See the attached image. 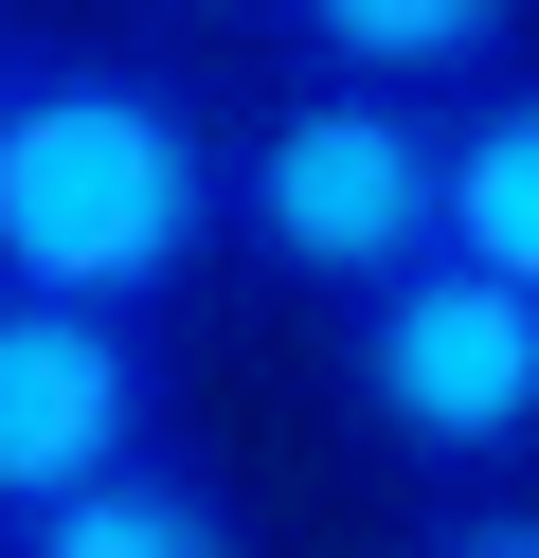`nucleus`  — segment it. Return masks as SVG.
<instances>
[{
    "label": "nucleus",
    "instance_id": "f257e3e1",
    "mask_svg": "<svg viewBox=\"0 0 539 558\" xmlns=\"http://www.w3.org/2000/svg\"><path fill=\"white\" fill-rule=\"evenodd\" d=\"M234 253V126L198 73L126 37H19L0 54V289L180 325Z\"/></svg>",
    "mask_w": 539,
    "mask_h": 558
},
{
    "label": "nucleus",
    "instance_id": "f03ea898",
    "mask_svg": "<svg viewBox=\"0 0 539 558\" xmlns=\"http://www.w3.org/2000/svg\"><path fill=\"white\" fill-rule=\"evenodd\" d=\"M323 378H342V433L450 505L539 469V289H503V270H450V253L395 270L378 306H342Z\"/></svg>",
    "mask_w": 539,
    "mask_h": 558
},
{
    "label": "nucleus",
    "instance_id": "7ed1b4c3",
    "mask_svg": "<svg viewBox=\"0 0 539 558\" xmlns=\"http://www.w3.org/2000/svg\"><path fill=\"white\" fill-rule=\"evenodd\" d=\"M431 181H450V109L414 90H323L287 73V109L234 145V253L306 306H378L395 270H431Z\"/></svg>",
    "mask_w": 539,
    "mask_h": 558
},
{
    "label": "nucleus",
    "instance_id": "20e7f679",
    "mask_svg": "<svg viewBox=\"0 0 539 558\" xmlns=\"http://www.w3.org/2000/svg\"><path fill=\"white\" fill-rule=\"evenodd\" d=\"M144 450H180V325H108V306L0 289V541L90 505Z\"/></svg>",
    "mask_w": 539,
    "mask_h": 558
},
{
    "label": "nucleus",
    "instance_id": "39448f33",
    "mask_svg": "<svg viewBox=\"0 0 539 558\" xmlns=\"http://www.w3.org/2000/svg\"><path fill=\"white\" fill-rule=\"evenodd\" d=\"M270 37H287V73H323V90H414V109H450V90L522 73L539 0H270Z\"/></svg>",
    "mask_w": 539,
    "mask_h": 558
},
{
    "label": "nucleus",
    "instance_id": "423d86ee",
    "mask_svg": "<svg viewBox=\"0 0 539 558\" xmlns=\"http://www.w3.org/2000/svg\"><path fill=\"white\" fill-rule=\"evenodd\" d=\"M431 234H450V270H503V289H539V54L486 90H450V181H431Z\"/></svg>",
    "mask_w": 539,
    "mask_h": 558
},
{
    "label": "nucleus",
    "instance_id": "0eeeda50",
    "mask_svg": "<svg viewBox=\"0 0 539 558\" xmlns=\"http://www.w3.org/2000/svg\"><path fill=\"white\" fill-rule=\"evenodd\" d=\"M0 558H270V541H252V505H234L216 450H144V469H108L90 505L19 522Z\"/></svg>",
    "mask_w": 539,
    "mask_h": 558
},
{
    "label": "nucleus",
    "instance_id": "6e6552de",
    "mask_svg": "<svg viewBox=\"0 0 539 558\" xmlns=\"http://www.w3.org/2000/svg\"><path fill=\"white\" fill-rule=\"evenodd\" d=\"M395 558H539V486H486V505H431Z\"/></svg>",
    "mask_w": 539,
    "mask_h": 558
},
{
    "label": "nucleus",
    "instance_id": "1a4fd4ad",
    "mask_svg": "<svg viewBox=\"0 0 539 558\" xmlns=\"http://www.w3.org/2000/svg\"><path fill=\"white\" fill-rule=\"evenodd\" d=\"M180 19H270V0H180Z\"/></svg>",
    "mask_w": 539,
    "mask_h": 558
},
{
    "label": "nucleus",
    "instance_id": "9d476101",
    "mask_svg": "<svg viewBox=\"0 0 539 558\" xmlns=\"http://www.w3.org/2000/svg\"><path fill=\"white\" fill-rule=\"evenodd\" d=\"M0 54H19V37H0Z\"/></svg>",
    "mask_w": 539,
    "mask_h": 558
}]
</instances>
